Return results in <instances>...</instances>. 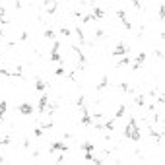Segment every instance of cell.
Masks as SVG:
<instances>
[{"instance_id": "obj_1", "label": "cell", "mask_w": 165, "mask_h": 165, "mask_svg": "<svg viewBox=\"0 0 165 165\" xmlns=\"http://www.w3.org/2000/svg\"><path fill=\"white\" fill-rule=\"evenodd\" d=\"M128 52H130L128 45H126V43H119L113 51H111V55H113V56H124V55H128Z\"/></svg>"}, {"instance_id": "obj_2", "label": "cell", "mask_w": 165, "mask_h": 165, "mask_svg": "<svg viewBox=\"0 0 165 165\" xmlns=\"http://www.w3.org/2000/svg\"><path fill=\"white\" fill-rule=\"evenodd\" d=\"M64 153V152H68V146L64 142H52L51 146H49V153Z\"/></svg>"}, {"instance_id": "obj_3", "label": "cell", "mask_w": 165, "mask_h": 165, "mask_svg": "<svg viewBox=\"0 0 165 165\" xmlns=\"http://www.w3.org/2000/svg\"><path fill=\"white\" fill-rule=\"evenodd\" d=\"M58 2H60V0H45V2H43L45 12H47V14H55L56 8H58Z\"/></svg>"}, {"instance_id": "obj_4", "label": "cell", "mask_w": 165, "mask_h": 165, "mask_svg": "<svg viewBox=\"0 0 165 165\" xmlns=\"http://www.w3.org/2000/svg\"><path fill=\"white\" fill-rule=\"evenodd\" d=\"M18 113L23 115V117H31V115H33V105H31V103H22L18 107Z\"/></svg>"}, {"instance_id": "obj_5", "label": "cell", "mask_w": 165, "mask_h": 165, "mask_svg": "<svg viewBox=\"0 0 165 165\" xmlns=\"http://www.w3.org/2000/svg\"><path fill=\"white\" fill-rule=\"evenodd\" d=\"M146 56H148L146 52H138L134 60H130V62H132V70H138V68H140V66L144 64V60H146Z\"/></svg>"}, {"instance_id": "obj_6", "label": "cell", "mask_w": 165, "mask_h": 165, "mask_svg": "<svg viewBox=\"0 0 165 165\" xmlns=\"http://www.w3.org/2000/svg\"><path fill=\"white\" fill-rule=\"evenodd\" d=\"M117 18H119L120 20V22H122V25H124V29H132V23L128 22V18H126V12H124V10H117Z\"/></svg>"}, {"instance_id": "obj_7", "label": "cell", "mask_w": 165, "mask_h": 165, "mask_svg": "<svg viewBox=\"0 0 165 165\" xmlns=\"http://www.w3.org/2000/svg\"><path fill=\"white\" fill-rule=\"evenodd\" d=\"M49 105V93H41V97H39V105H37V109H39V113L43 115L45 113V107Z\"/></svg>"}, {"instance_id": "obj_8", "label": "cell", "mask_w": 165, "mask_h": 165, "mask_svg": "<svg viewBox=\"0 0 165 165\" xmlns=\"http://www.w3.org/2000/svg\"><path fill=\"white\" fill-rule=\"evenodd\" d=\"M35 89H37L39 93H43L45 89H47V82H45L43 78H37V82H35Z\"/></svg>"}, {"instance_id": "obj_9", "label": "cell", "mask_w": 165, "mask_h": 165, "mask_svg": "<svg viewBox=\"0 0 165 165\" xmlns=\"http://www.w3.org/2000/svg\"><path fill=\"white\" fill-rule=\"evenodd\" d=\"M128 64H130V58L124 55V56H120L119 60H117V64H115V66H117V68H122V66H128Z\"/></svg>"}, {"instance_id": "obj_10", "label": "cell", "mask_w": 165, "mask_h": 165, "mask_svg": "<svg viewBox=\"0 0 165 165\" xmlns=\"http://www.w3.org/2000/svg\"><path fill=\"white\" fill-rule=\"evenodd\" d=\"M91 14H93V20H103V16H105V12L101 8H97V6L91 8Z\"/></svg>"}, {"instance_id": "obj_11", "label": "cell", "mask_w": 165, "mask_h": 165, "mask_svg": "<svg viewBox=\"0 0 165 165\" xmlns=\"http://www.w3.org/2000/svg\"><path fill=\"white\" fill-rule=\"evenodd\" d=\"M134 103L138 105V107H146V95H144V93L136 95V97H134Z\"/></svg>"}, {"instance_id": "obj_12", "label": "cell", "mask_w": 165, "mask_h": 165, "mask_svg": "<svg viewBox=\"0 0 165 165\" xmlns=\"http://www.w3.org/2000/svg\"><path fill=\"white\" fill-rule=\"evenodd\" d=\"M107 84H109V76H103V80L95 86V89H97V91H103V89L107 88Z\"/></svg>"}, {"instance_id": "obj_13", "label": "cell", "mask_w": 165, "mask_h": 165, "mask_svg": "<svg viewBox=\"0 0 165 165\" xmlns=\"http://www.w3.org/2000/svg\"><path fill=\"white\" fill-rule=\"evenodd\" d=\"M80 148H82L84 152H95V146H93V142H84V144H80Z\"/></svg>"}, {"instance_id": "obj_14", "label": "cell", "mask_w": 165, "mask_h": 165, "mask_svg": "<svg viewBox=\"0 0 165 165\" xmlns=\"http://www.w3.org/2000/svg\"><path fill=\"white\" fill-rule=\"evenodd\" d=\"M124 115H126V105H120V107L117 109V113H115V120L117 119H122Z\"/></svg>"}, {"instance_id": "obj_15", "label": "cell", "mask_w": 165, "mask_h": 165, "mask_svg": "<svg viewBox=\"0 0 165 165\" xmlns=\"http://www.w3.org/2000/svg\"><path fill=\"white\" fill-rule=\"evenodd\" d=\"M49 60H51V62H58V64H62V56H60V52H51Z\"/></svg>"}, {"instance_id": "obj_16", "label": "cell", "mask_w": 165, "mask_h": 165, "mask_svg": "<svg viewBox=\"0 0 165 165\" xmlns=\"http://www.w3.org/2000/svg\"><path fill=\"white\" fill-rule=\"evenodd\" d=\"M6 109H8V101L2 99V101H0V115H2V117H4V113H6Z\"/></svg>"}, {"instance_id": "obj_17", "label": "cell", "mask_w": 165, "mask_h": 165, "mask_svg": "<svg viewBox=\"0 0 165 165\" xmlns=\"http://www.w3.org/2000/svg\"><path fill=\"white\" fill-rule=\"evenodd\" d=\"M43 35L47 37V39H55V31H52V29H49V27H47V29L43 31Z\"/></svg>"}, {"instance_id": "obj_18", "label": "cell", "mask_w": 165, "mask_h": 165, "mask_svg": "<svg viewBox=\"0 0 165 165\" xmlns=\"http://www.w3.org/2000/svg\"><path fill=\"white\" fill-rule=\"evenodd\" d=\"M43 128H41V126H35V128H33V134H35V138H41V136H43Z\"/></svg>"}, {"instance_id": "obj_19", "label": "cell", "mask_w": 165, "mask_h": 165, "mask_svg": "<svg viewBox=\"0 0 165 165\" xmlns=\"http://www.w3.org/2000/svg\"><path fill=\"white\" fill-rule=\"evenodd\" d=\"M93 35H95V37H97V39H101V37H105V29H101V27H97V29H95V31H93Z\"/></svg>"}, {"instance_id": "obj_20", "label": "cell", "mask_w": 165, "mask_h": 165, "mask_svg": "<svg viewBox=\"0 0 165 165\" xmlns=\"http://www.w3.org/2000/svg\"><path fill=\"white\" fill-rule=\"evenodd\" d=\"M70 33H72V31L68 29V27H60V35L62 37H70Z\"/></svg>"}, {"instance_id": "obj_21", "label": "cell", "mask_w": 165, "mask_h": 165, "mask_svg": "<svg viewBox=\"0 0 165 165\" xmlns=\"http://www.w3.org/2000/svg\"><path fill=\"white\" fill-rule=\"evenodd\" d=\"M64 74H66V72H64V66H58V68H56V72H55V76L60 78V76H64Z\"/></svg>"}, {"instance_id": "obj_22", "label": "cell", "mask_w": 165, "mask_h": 165, "mask_svg": "<svg viewBox=\"0 0 165 165\" xmlns=\"http://www.w3.org/2000/svg\"><path fill=\"white\" fill-rule=\"evenodd\" d=\"M119 88H120V91H124V93H128V89H130V86H128V84H126V82H122Z\"/></svg>"}, {"instance_id": "obj_23", "label": "cell", "mask_w": 165, "mask_h": 165, "mask_svg": "<svg viewBox=\"0 0 165 165\" xmlns=\"http://www.w3.org/2000/svg\"><path fill=\"white\" fill-rule=\"evenodd\" d=\"M84 159H86V161H91V159H93V152H84Z\"/></svg>"}, {"instance_id": "obj_24", "label": "cell", "mask_w": 165, "mask_h": 165, "mask_svg": "<svg viewBox=\"0 0 165 165\" xmlns=\"http://www.w3.org/2000/svg\"><path fill=\"white\" fill-rule=\"evenodd\" d=\"M157 18L163 22V4H159V10H157Z\"/></svg>"}, {"instance_id": "obj_25", "label": "cell", "mask_w": 165, "mask_h": 165, "mask_svg": "<svg viewBox=\"0 0 165 165\" xmlns=\"http://www.w3.org/2000/svg\"><path fill=\"white\" fill-rule=\"evenodd\" d=\"M27 37H29L27 31H22V33H20V41H27Z\"/></svg>"}, {"instance_id": "obj_26", "label": "cell", "mask_w": 165, "mask_h": 165, "mask_svg": "<svg viewBox=\"0 0 165 165\" xmlns=\"http://www.w3.org/2000/svg\"><path fill=\"white\" fill-rule=\"evenodd\" d=\"M56 163H64V156H62V152L58 153V157H56Z\"/></svg>"}, {"instance_id": "obj_27", "label": "cell", "mask_w": 165, "mask_h": 165, "mask_svg": "<svg viewBox=\"0 0 165 165\" xmlns=\"http://www.w3.org/2000/svg\"><path fill=\"white\" fill-rule=\"evenodd\" d=\"M156 55H157V58H163V49H157Z\"/></svg>"}, {"instance_id": "obj_28", "label": "cell", "mask_w": 165, "mask_h": 165, "mask_svg": "<svg viewBox=\"0 0 165 165\" xmlns=\"http://www.w3.org/2000/svg\"><path fill=\"white\" fill-rule=\"evenodd\" d=\"M29 146H31V142L29 140H23V148H25V150H29Z\"/></svg>"}, {"instance_id": "obj_29", "label": "cell", "mask_w": 165, "mask_h": 165, "mask_svg": "<svg viewBox=\"0 0 165 165\" xmlns=\"http://www.w3.org/2000/svg\"><path fill=\"white\" fill-rule=\"evenodd\" d=\"M14 6H16V10H20V8H22V2H20V0H16V2H14Z\"/></svg>"}]
</instances>
